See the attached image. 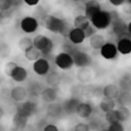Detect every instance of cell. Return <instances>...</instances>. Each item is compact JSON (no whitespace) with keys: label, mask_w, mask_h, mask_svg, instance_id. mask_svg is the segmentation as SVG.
I'll list each match as a JSON object with an SVG mask.
<instances>
[{"label":"cell","mask_w":131,"mask_h":131,"mask_svg":"<svg viewBox=\"0 0 131 131\" xmlns=\"http://www.w3.org/2000/svg\"><path fill=\"white\" fill-rule=\"evenodd\" d=\"M71 1H74V2H79V1H83V0H71Z\"/></svg>","instance_id":"44"},{"label":"cell","mask_w":131,"mask_h":131,"mask_svg":"<svg viewBox=\"0 0 131 131\" xmlns=\"http://www.w3.org/2000/svg\"><path fill=\"white\" fill-rule=\"evenodd\" d=\"M55 64L61 70H69L74 66V62H73L72 56L69 52L62 51L55 57Z\"/></svg>","instance_id":"6"},{"label":"cell","mask_w":131,"mask_h":131,"mask_svg":"<svg viewBox=\"0 0 131 131\" xmlns=\"http://www.w3.org/2000/svg\"><path fill=\"white\" fill-rule=\"evenodd\" d=\"M91 25V21L85 16V14H79L74 19V27H79L81 30H85Z\"/></svg>","instance_id":"26"},{"label":"cell","mask_w":131,"mask_h":131,"mask_svg":"<svg viewBox=\"0 0 131 131\" xmlns=\"http://www.w3.org/2000/svg\"><path fill=\"white\" fill-rule=\"evenodd\" d=\"M20 27L24 33H34L37 31L38 28V22L37 20L33 16H24V18L21 20L20 22Z\"/></svg>","instance_id":"8"},{"label":"cell","mask_w":131,"mask_h":131,"mask_svg":"<svg viewBox=\"0 0 131 131\" xmlns=\"http://www.w3.org/2000/svg\"><path fill=\"white\" fill-rule=\"evenodd\" d=\"M105 43L106 42H105L104 36L98 34V33H95V34H93L90 37V46L93 49H101Z\"/></svg>","instance_id":"23"},{"label":"cell","mask_w":131,"mask_h":131,"mask_svg":"<svg viewBox=\"0 0 131 131\" xmlns=\"http://www.w3.org/2000/svg\"><path fill=\"white\" fill-rule=\"evenodd\" d=\"M105 120L107 121L108 124H113V122L119 121V120H118V116H117L116 109H113V110H109V112L105 113Z\"/></svg>","instance_id":"31"},{"label":"cell","mask_w":131,"mask_h":131,"mask_svg":"<svg viewBox=\"0 0 131 131\" xmlns=\"http://www.w3.org/2000/svg\"><path fill=\"white\" fill-rule=\"evenodd\" d=\"M92 113H93V106L90 103H88V102H80L75 112L78 116L80 118H83V119L89 118L92 115Z\"/></svg>","instance_id":"16"},{"label":"cell","mask_w":131,"mask_h":131,"mask_svg":"<svg viewBox=\"0 0 131 131\" xmlns=\"http://www.w3.org/2000/svg\"><path fill=\"white\" fill-rule=\"evenodd\" d=\"M36 110H37V104L33 101L21 102V104H19L16 107V113L21 114L22 116L27 118L33 116L36 113Z\"/></svg>","instance_id":"7"},{"label":"cell","mask_w":131,"mask_h":131,"mask_svg":"<svg viewBox=\"0 0 131 131\" xmlns=\"http://www.w3.org/2000/svg\"><path fill=\"white\" fill-rule=\"evenodd\" d=\"M74 130L75 131H89L90 130V126L84 124V122H79L78 125L74 126Z\"/></svg>","instance_id":"37"},{"label":"cell","mask_w":131,"mask_h":131,"mask_svg":"<svg viewBox=\"0 0 131 131\" xmlns=\"http://www.w3.org/2000/svg\"><path fill=\"white\" fill-rule=\"evenodd\" d=\"M116 101L114 98H109V97H104L100 103V108L101 110H103L104 113H107L109 110H113L116 107Z\"/></svg>","instance_id":"25"},{"label":"cell","mask_w":131,"mask_h":131,"mask_svg":"<svg viewBox=\"0 0 131 131\" xmlns=\"http://www.w3.org/2000/svg\"><path fill=\"white\" fill-rule=\"evenodd\" d=\"M27 120H28L27 117H24L21 114L15 113L13 119H12V124H13L15 129H24L27 125Z\"/></svg>","instance_id":"24"},{"label":"cell","mask_w":131,"mask_h":131,"mask_svg":"<svg viewBox=\"0 0 131 131\" xmlns=\"http://www.w3.org/2000/svg\"><path fill=\"white\" fill-rule=\"evenodd\" d=\"M116 113L118 116V120L120 122H125L130 118V110L127 106H118Z\"/></svg>","instance_id":"27"},{"label":"cell","mask_w":131,"mask_h":131,"mask_svg":"<svg viewBox=\"0 0 131 131\" xmlns=\"http://www.w3.org/2000/svg\"><path fill=\"white\" fill-rule=\"evenodd\" d=\"M115 101H116V104L119 106H128L131 103V94L129 91L121 90L118 93V96L115 98Z\"/></svg>","instance_id":"20"},{"label":"cell","mask_w":131,"mask_h":131,"mask_svg":"<svg viewBox=\"0 0 131 131\" xmlns=\"http://www.w3.org/2000/svg\"><path fill=\"white\" fill-rule=\"evenodd\" d=\"M33 45L42 52V55H48L52 51L54 43L52 40L45 35H37L33 38Z\"/></svg>","instance_id":"5"},{"label":"cell","mask_w":131,"mask_h":131,"mask_svg":"<svg viewBox=\"0 0 131 131\" xmlns=\"http://www.w3.org/2000/svg\"><path fill=\"white\" fill-rule=\"evenodd\" d=\"M12 8L11 0H0V11H8Z\"/></svg>","instance_id":"34"},{"label":"cell","mask_w":131,"mask_h":131,"mask_svg":"<svg viewBox=\"0 0 131 131\" xmlns=\"http://www.w3.org/2000/svg\"><path fill=\"white\" fill-rule=\"evenodd\" d=\"M33 70L38 75H46L50 71V63L46 58H42L35 60L33 63Z\"/></svg>","instance_id":"10"},{"label":"cell","mask_w":131,"mask_h":131,"mask_svg":"<svg viewBox=\"0 0 131 131\" xmlns=\"http://www.w3.org/2000/svg\"><path fill=\"white\" fill-rule=\"evenodd\" d=\"M118 88L120 90H126V91H130L131 90V75L130 74H125L121 77L119 80V85Z\"/></svg>","instance_id":"29"},{"label":"cell","mask_w":131,"mask_h":131,"mask_svg":"<svg viewBox=\"0 0 131 131\" xmlns=\"http://www.w3.org/2000/svg\"><path fill=\"white\" fill-rule=\"evenodd\" d=\"M100 50H101L102 57L105 59H107V60L116 59L117 56H118L117 46L114 43H110V42H106L103 46H102V48Z\"/></svg>","instance_id":"9"},{"label":"cell","mask_w":131,"mask_h":131,"mask_svg":"<svg viewBox=\"0 0 131 131\" xmlns=\"http://www.w3.org/2000/svg\"><path fill=\"white\" fill-rule=\"evenodd\" d=\"M10 78L13 81L19 82V83H20V82L25 81L27 79V71H26V69L18 64L14 68V70H13V72H12V74H11Z\"/></svg>","instance_id":"18"},{"label":"cell","mask_w":131,"mask_h":131,"mask_svg":"<svg viewBox=\"0 0 131 131\" xmlns=\"http://www.w3.org/2000/svg\"><path fill=\"white\" fill-rule=\"evenodd\" d=\"M58 97V92L55 86H48L42 90L40 92V98L45 102V103H52L55 102Z\"/></svg>","instance_id":"12"},{"label":"cell","mask_w":131,"mask_h":131,"mask_svg":"<svg viewBox=\"0 0 131 131\" xmlns=\"http://www.w3.org/2000/svg\"><path fill=\"white\" fill-rule=\"evenodd\" d=\"M45 27L51 33H55V34H62L63 36H66V34L68 35L67 33L69 28L68 23L63 21L62 19L57 18L55 15L46 16V19H45Z\"/></svg>","instance_id":"1"},{"label":"cell","mask_w":131,"mask_h":131,"mask_svg":"<svg viewBox=\"0 0 131 131\" xmlns=\"http://www.w3.org/2000/svg\"><path fill=\"white\" fill-rule=\"evenodd\" d=\"M63 113L62 109V105L60 104H56V103H49L48 107H47V115L51 118H59L61 117V115Z\"/></svg>","instance_id":"19"},{"label":"cell","mask_w":131,"mask_h":131,"mask_svg":"<svg viewBox=\"0 0 131 131\" xmlns=\"http://www.w3.org/2000/svg\"><path fill=\"white\" fill-rule=\"evenodd\" d=\"M101 10H102L101 5L96 0H89V1L85 3V7H84V14L89 20H91L93 16Z\"/></svg>","instance_id":"14"},{"label":"cell","mask_w":131,"mask_h":131,"mask_svg":"<svg viewBox=\"0 0 131 131\" xmlns=\"http://www.w3.org/2000/svg\"><path fill=\"white\" fill-rule=\"evenodd\" d=\"M109 2L115 7H119L121 5H124L126 2V0H109Z\"/></svg>","instance_id":"40"},{"label":"cell","mask_w":131,"mask_h":131,"mask_svg":"<svg viewBox=\"0 0 131 131\" xmlns=\"http://www.w3.org/2000/svg\"><path fill=\"white\" fill-rule=\"evenodd\" d=\"M12 7H20L24 2V0H11Z\"/></svg>","instance_id":"42"},{"label":"cell","mask_w":131,"mask_h":131,"mask_svg":"<svg viewBox=\"0 0 131 131\" xmlns=\"http://www.w3.org/2000/svg\"><path fill=\"white\" fill-rule=\"evenodd\" d=\"M9 52H10V49L8 47V45L6 43H0V56L2 58L9 56Z\"/></svg>","instance_id":"36"},{"label":"cell","mask_w":131,"mask_h":131,"mask_svg":"<svg viewBox=\"0 0 131 131\" xmlns=\"http://www.w3.org/2000/svg\"><path fill=\"white\" fill-rule=\"evenodd\" d=\"M128 34H129V36L131 37V21L128 23Z\"/></svg>","instance_id":"43"},{"label":"cell","mask_w":131,"mask_h":131,"mask_svg":"<svg viewBox=\"0 0 131 131\" xmlns=\"http://www.w3.org/2000/svg\"><path fill=\"white\" fill-rule=\"evenodd\" d=\"M116 46H117L119 54H121V55L131 54V38L129 36H124V37L118 38Z\"/></svg>","instance_id":"13"},{"label":"cell","mask_w":131,"mask_h":131,"mask_svg":"<svg viewBox=\"0 0 131 131\" xmlns=\"http://www.w3.org/2000/svg\"><path fill=\"white\" fill-rule=\"evenodd\" d=\"M84 33H85V36H86V37H91L93 34H95V33H96V28L94 27L92 25V23H91V25L84 30Z\"/></svg>","instance_id":"38"},{"label":"cell","mask_w":131,"mask_h":131,"mask_svg":"<svg viewBox=\"0 0 131 131\" xmlns=\"http://www.w3.org/2000/svg\"><path fill=\"white\" fill-rule=\"evenodd\" d=\"M38 2H39V0H24V3H26V5L30 7L38 5Z\"/></svg>","instance_id":"41"},{"label":"cell","mask_w":131,"mask_h":131,"mask_svg":"<svg viewBox=\"0 0 131 131\" xmlns=\"http://www.w3.org/2000/svg\"><path fill=\"white\" fill-rule=\"evenodd\" d=\"M113 19V13L108 11L101 10L90 20L92 25L96 28V30H106L107 27L110 26Z\"/></svg>","instance_id":"2"},{"label":"cell","mask_w":131,"mask_h":131,"mask_svg":"<svg viewBox=\"0 0 131 131\" xmlns=\"http://www.w3.org/2000/svg\"><path fill=\"white\" fill-rule=\"evenodd\" d=\"M24 56H25V58L27 60L35 61V60H37L42 57V52H40L34 45H32V46H30L28 48H26L25 50H24Z\"/></svg>","instance_id":"21"},{"label":"cell","mask_w":131,"mask_h":131,"mask_svg":"<svg viewBox=\"0 0 131 131\" xmlns=\"http://www.w3.org/2000/svg\"><path fill=\"white\" fill-rule=\"evenodd\" d=\"M126 1L128 2V3H130V5H131V0H126Z\"/></svg>","instance_id":"45"},{"label":"cell","mask_w":131,"mask_h":131,"mask_svg":"<svg viewBox=\"0 0 131 131\" xmlns=\"http://www.w3.org/2000/svg\"><path fill=\"white\" fill-rule=\"evenodd\" d=\"M67 52H69L72 56L73 62H74L77 67L86 68L92 64V58L90 57L89 54H86L83 50H80V49H77V48H70V50H68Z\"/></svg>","instance_id":"3"},{"label":"cell","mask_w":131,"mask_h":131,"mask_svg":"<svg viewBox=\"0 0 131 131\" xmlns=\"http://www.w3.org/2000/svg\"><path fill=\"white\" fill-rule=\"evenodd\" d=\"M125 128L124 126L121 125L120 121H116V122H113V124H109L108 126V130L110 131H122Z\"/></svg>","instance_id":"35"},{"label":"cell","mask_w":131,"mask_h":131,"mask_svg":"<svg viewBox=\"0 0 131 131\" xmlns=\"http://www.w3.org/2000/svg\"><path fill=\"white\" fill-rule=\"evenodd\" d=\"M47 79H46V81H47V83H48V85L49 86H57V85L59 84V82H60V77H59V74L57 72H51V71H49L48 73H47Z\"/></svg>","instance_id":"28"},{"label":"cell","mask_w":131,"mask_h":131,"mask_svg":"<svg viewBox=\"0 0 131 131\" xmlns=\"http://www.w3.org/2000/svg\"><path fill=\"white\" fill-rule=\"evenodd\" d=\"M68 38L72 44L79 45L84 42L86 36H85V33L83 30H81L79 27H73L68 33Z\"/></svg>","instance_id":"11"},{"label":"cell","mask_w":131,"mask_h":131,"mask_svg":"<svg viewBox=\"0 0 131 131\" xmlns=\"http://www.w3.org/2000/svg\"><path fill=\"white\" fill-rule=\"evenodd\" d=\"M44 131H58V127L54 125H47L44 127Z\"/></svg>","instance_id":"39"},{"label":"cell","mask_w":131,"mask_h":131,"mask_svg":"<svg viewBox=\"0 0 131 131\" xmlns=\"http://www.w3.org/2000/svg\"><path fill=\"white\" fill-rule=\"evenodd\" d=\"M42 85L38 84V83H35V82H33V83H30L28 84V91H27V94H30L32 96H38L40 95V92H42Z\"/></svg>","instance_id":"30"},{"label":"cell","mask_w":131,"mask_h":131,"mask_svg":"<svg viewBox=\"0 0 131 131\" xmlns=\"http://www.w3.org/2000/svg\"><path fill=\"white\" fill-rule=\"evenodd\" d=\"M16 64L14 61H10V62H8L6 66H5V73L8 75V77H11V74H12V72H13V70H14V68L16 67Z\"/></svg>","instance_id":"33"},{"label":"cell","mask_w":131,"mask_h":131,"mask_svg":"<svg viewBox=\"0 0 131 131\" xmlns=\"http://www.w3.org/2000/svg\"><path fill=\"white\" fill-rule=\"evenodd\" d=\"M119 88L116 84H107L105 85L103 89V95L104 97H109V98H116L118 96V93H119Z\"/></svg>","instance_id":"22"},{"label":"cell","mask_w":131,"mask_h":131,"mask_svg":"<svg viewBox=\"0 0 131 131\" xmlns=\"http://www.w3.org/2000/svg\"><path fill=\"white\" fill-rule=\"evenodd\" d=\"M33 45V38L31 37H22L19 40V47L24 51L26 48H28L30 46Z\"/></svg>","instance_id":"32"},{"label":"cell","mask_w":131,"mask_h":131,"mask_svg":"<svg viewBox=\"0 0 131 131\" xmlns=\"http://www.w3.org/2000/svg\"><path fill=\"white\" fill-rule=\"evenodd\" d=\"M80 104V101L78 98L74 97H71V98H68L62 104V109H63V113H66L67 115H73L75 114L77 112V108H78V105Z\"/></svg>","instance_id":"17"},{"label":"cell","mask_w":131,"mask_h":131,"mask_svg":"<svg viewBox=\"0 0 131 131\" xmlns=\"http://www.w3.org/2000/svg\"><path fill=\"white\" fill-rule=\"evenodd\" d=\"M10 96L13 101L18 102V103H21L27 96V90L24 86H21V85H16V86L12 88L10 92Z\"/></svg>","instance_id":"15"},{"label":"cell","mask_w":131,"mask_h":131,"mask_svg":"<svg viewBox=\"0 0 131 131\" xmlns=\"http://www.w3.org/2000/svg\"><path fill=\"white\" fill-rule=\"evenodd\" d=\"M112 13H113V19H112V24H110V26H112L113 33L117 36V38L124 37V36H129L128 24H127L117 13H115V12H112Z\"/></svg>","instance_id":"4"}]
</instances>
